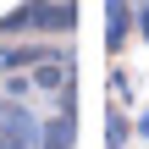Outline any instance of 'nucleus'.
Instances as JSON below:
<instances>
[{
	"instance_id": "f257e3e1",
	"label": "nucleus",
	"mask_w": 149,
	"mask_h": 149,
	"mask_svg": "<svg viewBox=\"0 0 149 149\" xmlns=\"http://www.w3.org/2000/svg\"><path fill=\"white\" fill-rule=\"evenodd\" d=\"M0 149H22V133H0Z\"/></svg>"
}]
</instances>
